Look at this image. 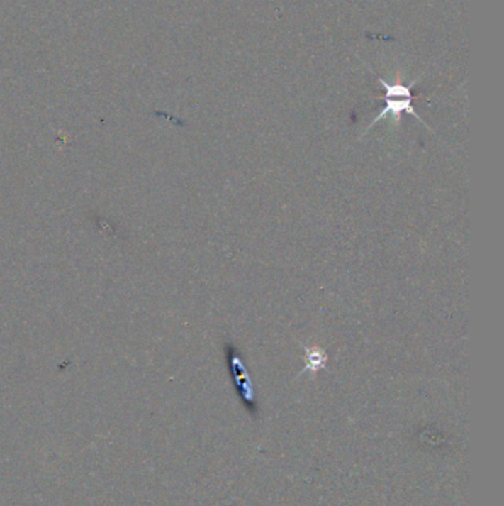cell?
I'll return each instance as SVG.
<instances>
[{
    "label": "cell",
    "instance_id": "2",
    "mask_svg": "<svg viewBox=\"0 0 504 506\" xmlns=\"http://www.w3.org/2000/svg\"><path fill=\"white\" fill-rule=\"evenodd\" d=\"M228 346V363H230V369H231V376L234 378L235 387L240 392V395L242 397V400L246 401V405H253V387H252V380L250 376L247 373L246 364L242 363L240 354L235 351V348L233 345H227Z\"/></svg>",
    "mask_w": 504,
    "mask_h": 506
},
{
    "label": "cell",
    "instance_id": "1",
    "mask_svg": "<svg viewBox=\"0 0 504 506\" xmlns=\"http://www.w3.org/2000/svg\"><path fill=\"white\" fill-rule=\"evenodd\" d=\"M374 76L377 77V80L381 84V88H383V91H385V97H383L385 107L381 109V111L377 114V117L373 119V121L370 123V126L367 128V131L371 129V126H374L377 121L383 119L385 116H392L393 123L398 125L399 120H401L403 113H408V114L414 116L417 120L422 121V123L427 129H430L427 126V123H425V120L415 113V110L413 107L414 95H413L411 89H413V86L417 83V80L411 82L410 84H404L401 80H396L395 83H389V82H386L385 79H381L377 75H374ZM430 131H433V129H430Z\"/></svg>",
    "mask_w": 504,
    "mask_h": 506
},
{
    "label": "cell",
    "instance_id": "3",
    "mask_svg": "<svg viewBox=\"0 0 504 506\" xmlns=\"http://www.w3.org/2000/svg\"><path fill=\"white\" fill-rule=\"evenodd\" d=\"M303 353H305V360L306 364L302 370L303 372H309L312 375H315L317 372H320L321 369L325 368L327 364V354L325 351H323L320 346H314V348H308L306 345H303Z\"/></svg>",
    "mask_w": 504,
    "mask_h": 506
}]
</instances>
